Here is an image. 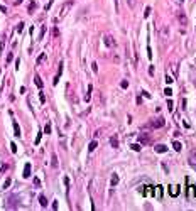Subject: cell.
Here are the masks:
<instances>
[{
	"mask_svg": "<svg viewBox=\"0 0 196 211\" xmlns=\"http://www.w3.org/2000/svg\"><path fill=\"white\" fill-rule=\"evenodd\" d=\"M166 125V120L162 118V117H156V118H152V122H151V127L152 128H161V127H164Z\"/></svg>",
	"mask_w": 196,
	"mask_h": 211,
	"instance_id": "6da1fadb",
	"label": "cell"
},
{
	"mask_svg": "<svg viewBox=\"0 0 196 211\" xmlns=\"http://www.w3.org/2000/svg\"><path fill=\"white\" fill-rule=\"evenodd\" d=\"M139 193H142V194H144L145 198H151V196L154 194V187H152V186H145V187H140V189H139Z\"/></svg>",
	"mask_w": 196,
	"mask_h": 211,
	"instance_id": "7a4b0ae2",
	"label": "cell"
},
{
	"mask_svg": "<svg viewBox=\"0 0 196 211\" xmlns=\"http://www.w3.org/2000/svg\"><path fill=\"white\" fill-rule=\"evenodd\" d=\"M186 183H188V198L189 199L196 198V187L193 186V184H189V179H188V177H186Z\"/></svg>",
	"mask_w": 196,
	"mask_h": 211,
	"instance_id": "3957f363",
	"label": "cell"
},
{
	"mask_svg": "<svg viewBox=\"0 0 196 211\" xmlns=\"http://www.w3.org/2000/svg\"><path fill=\"white\" fill-rule=\"evenodd\" d=\"M69 7H71V2H66L64 5H63V9H61V14H59V17H56V22H58V20H61V19L64 17L66 14H68V10H69Z\"/></svg>",
	"mask_w": 196,
	"mask_h": 211,
	"instance_id": "277c9868",
	"label": "cell"
},
{
	"mask_svg": "<svg viewBox=\"0 0 196 211\" xmlns=\"http://www.w3.org/2000/svg\"><path fill=\"white\" fill-rule=\"evenodd\" d=\"M103 41H105V46H106V47H115V39L112 37V36L106 34L103 37Z\"/></svg>",
	"mask_w": 196,
	"mask_h": 211,
	"instance_id": "5b68a950",
	"label": "cell"
},
{
	"mask_svg": "<svg viewBox=\"0 0 196 211\" xmlns=\"http://www.w3.org/2000/svg\"><path fill=\"white\" fill-rule=\"evenodd\" d=\"M169 194L172 196V198H176V196L179 194V186H178V184H171L169 186Z\"/></svg>",
	"mask_w": 196,
	"mask_h": 211,
	"instance_id": "8992f818",
	"label": "cell"
},
{
	"mask_svg": "<svg viewBox=\"0 0 196 211\" xmlns=\"http://www.w3.org/2000/svg\"><path fill=\"white\" fill-rule=\"evenodd\" d=\"M139 140H140L142 144H145V145H149V144H151V138H149L147 134H140V135H139Z\"/></svg>",
	"mask_w": 196,
	"mask_h": 211,
	"instance_id": "52a82bcc",
	"label": "cell"
},
{
	"mask_svg": "<svg viewBox=\"0 0 196 211\" xmlns=\"http://www.w3.org/2000/svg\"><path fill=\"white\" fill-rule=\"evenodd\" d=\"M63 68H64V64H63V62H59V71H58V75H56V78H54V85H58L59 78H61V75H63Z\"/></svg>",
	"mask_w": 196,
	"mask_h": 211,
	"instance_id": "ba28073f",
	"label": "cell"
},
{
	"mask_svg": "<svg viewBox=\"0 0 196 211\" xmlns=\"http://www.w3.org/2000/svg\"><path fill=\"white\" fill-rule=\"evenodd\" d=\"M154 196H156L157 199L162 198V186H156V187H154Z\"/></svg>",
	"mask_w": 196,
	"mask_h": 211,
	"instance_id": "9c48e42d",
	"label": "cell"
},
{
	"mask_svg": "<svg viewBox=\"0 0 196 211\" xmlns=\"http://www.w3.org/2000/svg\"><path fill=\"white\" fill-rule=\"evenodd\" d=\"M156 152L157 154H164V152H168V147L162 145V144H159V145H156Z\"/></svg>",
	"mask_w": 196,
	"mask_h": 211,
	"instance_id": "30bf717a",
	"label": "cell"
},
{
	"mask_svg": "<svg viewBox=\"0 0 196 211\" xmlns=\"http://www.w3.org/2000/svg\"><path fill=\"white\" fill-rule=\"evenodd\" d=\"M178 19H179L181 25H186V24H188V19H186V15H184L183 12H179V14H178Z\"/></svg>",
	"mask_w": 196,
	"mask_h": 211,
	"instance_id": "8fae6325",
	"label": "cell"
},
{
	"mask_svg": "<svg viewBox=\"0 0 196 211\" xmlns=\"http://www.w3.org/2000/svg\"><path fill=\"white\" fill-rule=\"evenodd\" d=\"M31 171H32V167H31V164L27 162L26 167H24V174H22V176H24V177H29V176H31Z\"/></svg>",
	"mask_w": 196,
	"mask_h": 211,
	"instance_id": "7c38bea8",
	"label": "cell"
},
{
	"mask_svg": "<svg viewBox=\"0 0 196 211\" xmlns=\"http://www.w3.org/2000/svg\"><path fill=\"white\" fill-rule=\"evenodd\" d=\"M110 184H112V186H117V184H118V174H117V172H113V174H112Z\"/></svg>",
	"mask_w": 196,
	"mask_h": 211,
	"instance_id": "4fadbf2b",
	"label": "cell"
},
{
	"mask_svg": "<svg viewBox=\"0 0 196 211\" xmlns=\"http://www.w3.org/2000/svg\"><path fill=\"white\" fill-rule=\"evenodd\" d=\"M34 83H36V86L39 88V90L44 86V85H42V79H41V76H37V75L34 76Z\"/></svg>",
	"mask_w": 196,
	"mask_h": 211,
	"instance_id": "5bb4252c",
	"label": "cell"
},
{
	"mask_svg": "<svg viewBox=\"0 0 196 211\" xmlns=\"http://www.w3.org/2000/svg\"><path fill=\"white\" fill-rule=\"evenodd\" d=\"M110 145H112L113 149H117V147H118V138H117V135H113L112 138H110Z\"/></svg>",
	"mask_w": 196,
	"mask_h": 211,
	"instance_id": "9a60e30c",
	"label": "cell"
},
{
	"mask_svg": "<svg viewBox=\"0 0 196 211\" xmlns=\"http://www.w3.org/2000/svg\"><path fill=\"white\" fill-rule=\"evenodd\" d=\"M39 203H41V206H44V208H46V206H47V198H46L44 194H41V196H39Z\"/></svg>",
	"mask_w": 196,
	"mask_h": 211,
	"instance_id": "2e32d148",
	"label": "cell"
},
{
	"mask_svg": "<svg viewBox=\"0 0 196 211\" xmlns=\"http://www.w3.org/2000/svg\"><path fill=\"white\" fill-rule=\"evenodd\" d=\"M14 134H15L17 137H20V127H19L17 122H14Z\"/></svg>",
	"mask_w": 196,
	"mask_h": 211,
	"instance_id": "e0dca14e",
	"label": "cell"
},
{
	"mask_svg": "<svg viewBox=\"0 0 196 211\" xmlns=\"http://www.w3.org/2000/svg\"><path fill=\"white\" fill-rule=\"evenodd\" d=\"M17 201V196L12 194V196H9V208H14V203Z\"/></svg>",
	"mask_w": 196,
	"mask_h": 211,
	"instance_id": "ac0fdd59",
	"label": "cell"
},
{
	"mask_svg": "<svg viewBox=\"0 0 196 211\" xmlns=\"http://www.w3.org/2000/svg\"><path fill=\"white\" fill-rule=\"evenodd\" d=\"M172 147H174V150H178V152H179V150L183 149L181 142H178V140H174V142H172Z\"/></svg>",
	"mask_w": 196,
	"mask_h": 211,
	"instance_id": "d6986e66",
	"label": "cell"
},
{
	"mask_svg": "<svg viewBox=\"0 0 196 211\" xmlns=\"http://www.w3.org/2000/svg\"><path fill=\"white\" fill-rule=\"evenodd\" d=\"M92 90H93V86H92V85H88V91H86V96H85V101H90V96H92Z\"/></svg>",
	"mask_w": 196,
	"mask_h": 211,
	"instance_id": "ffe728a7",
	"label": "cell"
},
{
	"mask_svg": "<svg viewBox=\"0 0 196 211\" xmlns=\"http://www.w3.org/2000/svg\"><path fill=\"white\" fill-rule=\"evenodd\" d=\"M34 10H36V2H31V3H29V7H27V12L32 14Z\"/></svg>",
	"mask_w": 196,
	"mask_h": 211,
	"instance_id": "44dd1931",
	"label": "cell"
},
{
	"mask_svg": "<svg viewBox=\"0 0 196 211\" xmlns=\"http://www.w3.org/2000/svg\"><path fill=\"white\" fill-rule=\"evenodd\" d=\"M46 59H47V56H46L44 52H42V54H39V58H37V64H42Z\"/></svg>",
	"mask_w": 196,
	"mask_h": 211,
	"instance_id": "7402d4cb",
	"label": "cell"
},
{
	"mask_svg": "<svg viewBox=\"0 0 196 211\" xmlns=\"http://www.w3.org/2000/svg\"><path fill=\"white\" fill-rule=\"evenodd\" d=\"M96 145H98V142H96V140L90 142V145H88V150H90V152H93V150L96 149Z\"/></svg>",
	"mask_w": 196,
	"mask_h": 211,
	"instance_id": "603a6c76",
	"label": "cell"
},
{
	"mask_svg": "<svg viewBox=\"0 0 196 211\" xmlns=\"http://www.w3.org/2000/svg\"><path fill=\"white\" fill-rule=\"evenodd\" d=\"M51 166L54 167V169L58 167V157H56V155H52V157H51Z\"/></svg>",
	"mask_w": 196,
	"mask_h": 211,
	"instance_id": "cb8c5ba5",
	"label": "cell"
},
{
	"mask_svg": "<svg viewBox=\"0 0 196 211\" xmlns=\"http://www.w3.org/2000/svg\"><path fill=\"white\" fill-rule=\"evenodd\" d=\"M7 169H9V164H2L0 166V172H7Z\"/></svg>",
	"mask_w": 196,
	"mask_h": 211,
	"instance_id": "d4e9b609",
	"label": "cell"
},
{
	"mask_svg": "<svg viewBox=\"0 0 196 211\" xmlns=\"http://www.w3.org/2000/svg\"><path fill=\"white\" fill-rule=\"evenodd\" d=\"M39 100H41V103H46V95H44V91L39 93Z\"/></svg>",
	"mask_w": 196,
	"mask_h": 211,
	"instance_id": "484cf974",
	"label": "cell"
},
{
	"mask_svg": "<svg viewBox=\"0 0 196 211\" xmlns=\"http://www.w3.org/2000/svg\"><path fill=\"white\" fill-rule=\"evenodd\" d=\"M120 86L123 88V90H127V88H129V81H127V79H123V81L120 83Z\"/></svg>",
	"mask_w": 196,
	"mask_h": 211,
	"instance_id": "4316f807",
	"label": "cell"
},
{
	"mask_svg": "<svg viewBox=\"0 0 196 211\" xmlns=\"http://www.w3.org/2000/svg\"><path fill=\"white\" fill-rule=\"evenodd\" d=\"M10 184H12V179H7V181L3 183V189H7V187H10Z\"/></svg>",
	"mask_w": 196,
	"mask_h": 211,
	"instance_id": "83f0119b",
	"label": "cell"
},
{
	"mask_svg": "<svg viewBox=\"0 0 196 211\" xmlns=\"http://www.w3.org/2000/svg\"><path fill=\"white\" fill-rule=\"evenodd\" d=\"M34 186H36V187H41V181H39V177H34Z\"/></svg>",
	"mask_w": 196,
	"mask_h": 211,
	"instance_id": "f1b7e54d",
	"label": "cell"
},
{
	"mask_svg": "<svg viewBox=\"0 0 196 211\" xmlns=\"http://www.w3.org/2000/svg\"><path fill=\"white\" fill-rule=\"evenodd\" d=\"M130 149H132V150H140V145H139V144H132Z\"/></svg>",
	"mask_w": 196,
	"mask_h": 211,
	"instance_id": "f546056e",
	"label": "cell"
},
{
	"mask_svg": "<svg viewBox=\"0 0 196 211\" xmlns=\"http://www.w3.org/2000/svg\"><path fill=\"white\" fill-rule=\"evenodd\" d=\"M92 69H93V73H98V64H96V62L92 64Z\"/></svg>",
	"mask_w": 196,
	"mask_h": 211,
	"instance_id": "4dcf8cb0",
	"label": "cell"
},
{
	"mask_svg": "<svg viewBox=\"0 0 196 211\" xmlns=\"http://www.w3.org/2000/svg\"><path fill=\"white\" fill-rule=\"evenodd\" d=\"M44 34H46V25H42V29H41V36H39V39L44 37Z\"/></svg>",
	"mask_w": 196,
	"mask_h": 211,
	"instance_id": "1f68e13d",
	"label": "cell"
},
{
	"mask_svg": "<svg viewBox=\"0 0 196 211\" xmlns=\"http://www.w3.org/2000/svg\"><path fill=\"white\" fill-rule=\"evenodd\" d=\"M52 36H54V37H58V36H59V31H58V27H54V29H52Z\"/></svg>",
	"mask_w": 196,
	"mask_h": 211,
	"instance_id": "d6a6232c",
	"label": "cell"
},
{
	"mask_svg": "<svg viewBox=\"0 0 196 211\" xmlns=\"http://www.w3.org/2000/svg\"><path fill=\"white\" fill-rule=\"evenodd\" d=\"M151 15V7H145V12H144V17H149Z\"/></svg>",
	"mask_w": 196,
	"mask_h": 211,
	"instance_id": "836d02e7",
	"label": "cell"
},
{
	"mask_svg": "<svg viewBox=\"0 0 196 211\" xmlns=\"http://www.w3.org/2000/svg\"><path fill=\"white\" fill-rule=\"evenodd\" d=\"M64 186H66V191H68V187H69V177L68 176L64 177Z\"/></svg>",
	"mask_w": 196,
	"mask_h": 211,
	"instance_id": "e575fe53",
	"label": "cell"
},
{
	"mask_svg": "<svg viewBox=\"0 0 196 211\" xmlns=\"http://www.w3.org/2000/svg\"><path fill=\"white\" fill-rule=\"evenodd\" d=\"M164 93H166L168 96H171V95H172V90H171V88H166V90H164Z\"/></svg>",
	"mask_w": 196,
	"mask_h": 211,
	"instance_id": "d590c367",
	"label": "cell"
},
{
	"mask_svg": "<svg viewBox=\"0 0 196 211\" xmlns=\"http://www.w3.org/2000/svg\"><path fill=\"white\" fill-rule=\"evenodd\" d=\"M44 132H46V134H51V125H49V123L46 125V128H44Z\"/></svg>",
	"mask_w": 196,
	"mask_h": 211,
	"instance_id": "8d00e7d4",
	"label": "cell"
},
{
	"mask_svg": "<svg viewBox=\"0 0 196 211\" xmlns=\"http://www.w3.org/2000/svg\"><path fill=\"white\" fill-rule=\"evenodd\" d=\"M10 150L15 154V152H17V145H15V144H10Z\"/></svg>",
	"mask_w": 196,
	"mask_h": 211,
	"instance_id": "74e56055",
	"label": "cell"
},
{
	"mask_svg": "<svg viewBox=\"0 0 196 211\" xmlns=\"http://www.w3.org/2000/svg\"><path fill=\"white\" fill-rule=\"evenodd\" d=\"M22 29H24V24L20 22V24L17 25V32H22Z\"/></svg>",
	"mask_w": 196,
	"mask_h": 211,
	"instance_id": "f35d334b",
	"label": "cell"
},
{
	"mask_svg": "<svg viewBox=\"0 0 196 211\" xmlns=\"http://www.w3.org/2000/svg\"><path fill=\"white\" fill-rule=\"evenodd\" d=\"M41 137H42V134L39 132V134H37V137H36V144H39V142H41Z\"/></svg>",
	"mask_w": 196,
	"mask_h": 211,
	"instance_id": "ab89813d",
	"label": "cell"
},
{
	"mask_svg": "<svg viewBox=\"0 0 196 211\" xmlns=\"http://www.w3.org/2000/svg\"><path fill=\"white\" fill-rule=\"evenodd\" d=\"M168 108L172 110V100H168Z\"/></svg>",
	"mask_w": 196,
	"mask_h": 211,
	"instance_id": "60d3db41",
	"label": "cell"
},
{
	"mask_svg": "<svg viewBox=\"0 0 196 211\" xmlns=\"http://www.w3.org/2000/svg\"><path fill=\"white\" fill-rule=\"evenodd\" d=\"M154 71H156V69H154V66H151V68H149V75L152 76V75H154Z\"/></svg>",
	"mask_w": 196,
	"mask_h": 211,
	"instance_id": "b9f144b4",
	"label": "cell"
},
{
	"mask_svg": "<svg viewBox=\"0 0 196 211\" xmlns=\"http://www.w3.org/2000/svg\"><path fill=\"white\" fill-rule=\"evenodd\" d=\"M166 83H172V78L171 76H166Z\"/></svg>",
	"mask_w": 196,
	"mask_h": 211,
	"instance_id": "7bdbcfd3",
	"label": "cell"
},
{
	"mask_svg": "<svg viewBox=\"0 0 196 211\" xmlns=\"http://www.w3.org/2000/svg\"><path fill=\"white\" fill-rule=\"evenodd\" d=\"M0 12H3V14H5V12H7V9H5L3 5H0Z\"/></svg>",
	"mask_w": 196,
	"mask_h": 211,
	"instance_id": "ee69618b",
	"label": "cell"
},
{
	"mask_svg": "<svg viewBox=\"0 0 196 211\" xmlns=\"http://www.w3.org/2000/svg\"><path fill=\"white\" fill-rule=\"evenodd\" d=\"M113 2H115V10L118 12V0H113Z\"/></svg>",
	"mask_w": 196,
	"mask_h": 211,
	"instance_id": "f6af8a7d",
	"label": "cell"
},
{
	"mask_svg": "<svg viewBox=\"0 0 196 211\" xmlns=\"http://www.w3.org/2000/svg\"><path fill=\"white\" fill-rule=\"evenodd\" d=\"M24 0H15V5H19V3H22Z\"/></svg>",
	"mask_w": 196,
	"mask_h": 211,
	"instance_id": "bcb514c9",
	"label": "cell"
},
{
	"mask_svg": "<svg viewBox=\"0 0 196 211\" xmlns=\"http://www.w3.org/2000/svg\"><path fill=\"white\" fill-rule=\"evenodd\" d=\"M178 2H179V3H181V2H184V0H178Z\"/></svg>",
	"mask_w": 196,
	"mask_h": 211,
	"instance_id": "7dc6e473",
	"label": "cell"
}]
</instances>
